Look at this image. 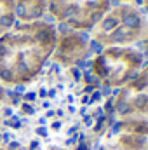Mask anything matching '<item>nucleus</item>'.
Wrapping results in <instances>:
<instances>
[{
    "label": "nucleus",
    "mask_w": 148,
    "mask_h": 150,
    "mask_svg": "<svg viewBox=\"0 0 148 150\" xmlns=\"http://www.w3.org/2000/svg\"><path fill=\"white\" fill-rule=\"evenodd\" d=\"M54 44V28L49 23L14 21L12 28L0 35V80L23 84L33 79L47 63Z\"/></svg>",
    "instance_id": "obj_1"
},
{
    "label": "nucleus",
    "mask_w": 148,
    "mask_h": 150,
    "mask_svg": "<svg viewBox=\"0 0 148 150\" xmlns=\"http://www.w3.org/2000/svg\"><path fill=\"white\" fill-rule=\"evenodd\" d=\"M14 21V0H0V35L11 30Z\"/></svg>",
    "instance_id": "obj_2"
},
{
    "label": "nucleus",
    "mask_w": 148,
    "mask_h": 150,
    "mask_svg": "<svg viewBox=\"0 0 148 150\" xmlns=\"http://www.w3.org/2000/svg\"><path fill=\"white\" fill-rule=\"evenodd\" d=\"M12 91H14L16 94H23V93H25V84H16V87H14Z\"/></svg>",
    "instance_id": "obj_3"
},
{
    "label": "nucleus",
    "mask_w": 148,
    "mask_h": 150,
    "mask_svg": "<svg viewBox=\"0 0 148 150\" xmlns=\"http://www.w3.org/2000/svg\"><path fill=\"white\" fill-rule=\"evenodd\" d=\"M37 100V93H26L25 94V101H35Z\"/></svg>",
    "instance_id": "obj_4"
},
{
    "label": "nucleus",
    "mask_w": 148,
    "mask_h": 150,
    "mask_svg": "<svg viewBox=\"0 0 148 150\" xmlns=\"http://www.w3.org/2000/svg\"><path fill=\"white\" fill-rule=\"evenodd\" d=\"M23 110H25V113H35V110H33V107H30V105H26V103H23Z\"/></svg>",
    "instance_id": "obj_5"
},
{
    "label": "nucleus",
    "mask_w": 148,
    "mask_h": 150,
    "mask_svg": "<svg viewBox=\"0 0 148 150\" xmlns=\"http://www.w3.org/2000/svg\"><path fill=\"white\" fill-rule=\"evenodd\" d=\"M4 115H5V119H11L14 113H12V108L11 107H7V108H4Z\"/></svg>",
    "instance_id": "obj_6"
},
{
    "label": "nucleus",
    "mask_w": 148,
    "mask_h": 150,
    "mask_svg": "<svg viewBox=\"0 0 148 150\" xmlns=\"http://www.w3.org/2000/svg\"><path fill=\"white\" fill-rule=\"evenodd\" d=\"M2 140H4L5 143H11V140H12V134H11V133H4V134H2Z\"/></svg>",
    "instance_id": "obj_7"
},
{
    "label": "nucleus",
    "mask_w": 148,
    "mask_h": 150,
    "mask_svg": "<svg viewBox=\"0 0 148 150\" xmlns=\"http://www.w3.org/2000/svg\"><path fill=\"white\" fill-rule=\"evenodd\" d=\"M19 147H21V143H19V142H11V143H9V149H11V150L19 149Z\"/></svg>",
    "instance_id": "obj_8"
},
{
    "label": "nucleus",
    "mask_w": 148,
    "mask_h": 150,
    "mask_svg": "<svg viewBox=\"0 0 148 150\" xmlns=\"http://www.w3.org/2000/svg\"><path fill=\"white\" fill-rule=\"evenodd\" d=\"M37 133L40 134V136H45V134H47V129H45V127H38Z\"/></svg>",
    "instance_id": "obj_9"
},
{
    "label": "nucleus",
    "mask_w": 148,
    "mask_h": 150,
    "mask_svg": "<svg viewBox=\"0 0 148 150\" xmlns=\"http://www.w3.org/2000/svg\"><path fill=\"white\" fill-rule=\"evenodd\" d=\"M66 143H68V145H73V143H77V136H73V138H70V140H68Z\"/></svg>",
    "instance_id": "obj_10"
},
{
    "label": "nucleus",
    "mask_w": 148,
    "mask_h": 150,
    "mask_svg": "<svg viewBox=\"0 0 148 150\" xmlns=\"http://www.w3.org/2000/svg\"><path fill=\"white\" fill-rule=\"evenodd\" d=\"M38 147V142L37 140H35V142H32V143H30V149H37Z\"/></svg>",
    "instance_id": "obj_11"
},
{
    "label": "nucleus",
    "mask_w": 148,
    "mask_h": 150,
    "mask_svg": "<svg viewBox=\"0 0 148 150\" xmlns=\"http://www.w3.org/2000/svg\"><path fill=\"white\" fill-rule=\"evenodd\" d=\"M4 126H5V127H11V120H9V119H5V120H4Z\"/></svg>",
    "instance_id": "obj_12"
},
{
    "label": "nucleus",
    "mask_w": 148,
    "mask_h": 150,
    "mask_svg": "<svg viewBox=\"0 0 148 150\" xmlns=\"http://www.w3.org/2000/svg\"><path fill=\"white\" fill-rule=\"evenodd\" d=\"M38 94H40V96H42V98H44V96H45V94H47V93H45V89H40V93H38Z\"/></svg>",
    "instance_id": "obj_13"
},
{
    "label": "nucleus",
    "mask_w": 148,
    "mask_h": 150,
    "mask_svg": "<svg viewBox=\"0 0 148 150\" xmlns=\"http://www.w3.org/2000/svg\"><path fill=\"white\" fill-rule=\"evenodd\" d=\"M59 126H61L59 122H54V124H52V127H54V129H59Z\"/></svg>",
    "instance_id": "obj_14"
},
{
    "label": "nucleus",
    "mask_w": 148,
    "mask_h": 150,
    "mask_svg": "<svg viewBox=\"0 0 148 150\" xmlns=\"http://www.w3.org/2000/svg\"><path fill=\"white\" fill-rule=\"evenodd\" d=\"M0 142H2V133H0Z\"/></svg>",
    "instance_id": "obj_15"
}]
</instances>
